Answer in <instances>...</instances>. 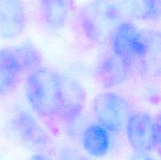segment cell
Here are the masks:
<instances>
[{"label": "cell", "mask_w": 161, "mask_h": 160, "mask_svg": "<svg viewBox=\"0 0 161 160\" xmlns=\"http://www.w3.org/2000/svg\"><path fill=\"white\" fill-rule=\"evenodd\" d=\"M26 11L22 0H0V36L18 37L26 26Z\"/></svg>", "instance_id": "30bf717a"}, {"label": "cell", "mask_w": 161, "mask_h": 160, "mask_svg": "<svg viewBox=\"0 0 161 160\" xmlns=\"http://www.w3.org/2000/svg\"><path fill=\"white\" fill-rule=\"evenodd\" d=\"M110 41L112 53L125 61L135 71L142 48L141 30L132 22L123 20Z\"/></svg>", "instance_id": "8992f818"}, {"label": "cell", "mask_w": 161, "mask_h": 160, "mask_svg": "<svg viewBox=\"0 0 161 160\" xmlns=\"http://www.w3.org/2000/svg\"><path fill=\"white\" fill-rule=\"evenodd\" d=\"M133 72L130 65L111 52L104 54L99 59L94 75L102 87L113 89L127 82Z\"/></svg>", "instance_id": "52a82bcc"}, {"label": "cell", "mask_w": 161, "mask_h": 160, "mask_svg": "<svg viewBox=\"0 0 161 160\" xmlns=\"http://www.w3.org/2000/svg\"><path fill=\"white\" fill-rule=\"evenodd\" d=\"M92 110L97 124L108 133H114L124 130L132 113L128 100L120 94L112 91L97 94L93 101Z\"/></svg>", "instance_id": "3957f363"}, {"label": "cell", "mask_w": 161, "mask_h": 160, "mask_svg": "<svg viewBox=\"0 0 161 160\" xmlns=\"http://www.w3.org/2000/svg\"><path fill=\"white\" fill-rule=\"evenodd\" d=\"M22 74H28L42 65V53L31 42L10 47Z\"/></svg>", "instance_id": "5bb4252c"}, {"label": "cell", "mask_w": 161, "mask_h": 160, "mask_svg": "<svg viewBox=\"0 0 161 160\" xmlns=\"http://www.w3.org/2000/svg\"><path fill=\"white\" fill-rule=\"evenodd\" d=\"M10 126L17 137L30 147L45 148L50 144V136L37 119L29 111L20 110L13 117Z\"/></svg>", "instance_id": "ba28073f"}, {"label": "cell", "mask_w": 161, "mask_h": 160, "mask_svg": "<svg viewBox=\"0 0 161 160\" xmlns=\"http://www.w3.org/2000/svg\"><path fill=\"white\" fill-rule=\"evenodd\" d=\"M127 140L132 148L138 153L149 154L160 148V118L153 119L144 111L130 114L125 129Z\"/></svg>", "instance_id": "277c9868"}, {"label": "cell", "mask_w": 161, "mask_h": 160, "mask_svg": "<svg viewBox=\"0 0 161 160\" xmlns=\"http://www.w3.org/2000/svg\"><path fill=\"white\" fill-rule=\"evenodd\" d=\"M61 94V74L40 66L27 74L25 95L33 111L46 120L57 118Z\"/></svg>", "instance_id": "7a4b0ae2"}, {"label": "cell", "mask_w": 161, "mask_h": 160, "mask_svg": "<svg viewBox=\"0 0 161 160\" xmlns=\"http://www.w3.org/2000/svg\"><path fill=\"white\" fill-rule=\"evenodd\" d=\"M71 0H39V16L47 29L58 30L69 20Z\"/></svg>", "instance_id": "8fae6325"}, {"label": "cell", "mask_w": 161, "mask_h": 160, "mask_svg": "<svg viewBox=\"0 0 161 160\" xmlns=\"http://www.w3.org/2000/svg\"><path fill=\"white\" fill-rule=\"evenodd\" d=\"M22 75L10 47L0 49V96L6 97L13 93Z\"/></svg>", "instance_id": "7c38bea8"}, {"label": "cell", "mask_w": 161, "mask_h": 160, "mask_svg": "<svg viewBox=\"0 0 161 160\" xmlns=\"http://www.w3.org/2000/svg\"><path fill=\"white\" fill-rule=\"evenodd\" d=\"M128 15L135 20L156 22L160 19V0H124Z\"/></svg>", "instance_id": "9a60e30c"}, {"label": "cell", "mask_w": 161, "mask_h": 160, "mask_svg": "<svg viewBox=\"0 0 161 160\" xmlns=\"http://www.w3.org/2000/svg\"><path fill=\"white\" fill-rule=\"evenodd\" d=\"M28 160H48V158L40 153H36L31 155Z\"/></svg>", "instance_id": "ac0fdd59"}, {"label": "cell", "mask_w": 161, "mask_h": 160, "mask_svg": "<svg viewBox=\"0 0 161 160\" xmlns=\"http://www.w3.org/2000/svg\"><path fill=\"white\" fill-rule=\"evenodd\" d=\"M142 48L136 68L151 78L160 75L161 39L160 31L155 29L141 30Z\"/></svg>", "instance_id": "9c48e42d"}, {"label": "cell", "mask_w": 161, "mask_h": 160, "mask_svg": "<svg viewBox=\"0 0 161 160\" xmlns=\"http://www.w3.org/2000/svg\"><path fill=\"white\" fill-rule=\"evenodd\" d=\"M123 17V9L116 0H92L79 11L76 30L87 43L103 45L111 40Z\"/></svg>", "instance_id": "6da1fadb"}, {"label": "cell", "mask_w": 161, "mask_h": 160, "mask_svg": "<svg viewBox=\"0 0 161 160\" xmlns=\"http://www.w3.org/2000/svg\"><path fill=\"white\" fill-rule=\"evenodd\" d=\"M61 160H93L85 155L79 154L70 149H65L61 153Z\"/></svg>", "instance_id": "2e32d148"}, {"label": "cell", "mask_w": 161, "mask_h": 160, "mask_svg": "<svg viewBox=\"0 0 161 160\" xmlns=\"http://www.w3.org/2000/svg\"><path fill=\"white\" fill-rule=\"evenodd\" d=\"M82 144L91 156H105L110 148L109 133L97 123L90 125L83 131Z\"/></svg>", "instance_id": "4fadbf2b"}, {"label": "cell", "mask_w": 161, "mask_h": 160, "mask_svg": "<svg viewBox=\"0 0 161 160\" xmlns=\"http://www.w3.org/2000/svg\"><path fill=\"white\" fill-rule=\"evenodd\" d=\"M128 160H156L153 158L149 154L146 153H138L135 152V155H132Z\"/></svg>", "instance_id": "e0dca14e"}, {"label": "cell", "mask_w": 161, "mask_h": 160, "mask_svg": "<svg viewBox=\"0 0 161 160\" xmlns=\"http://www.w3.org/2000/svg\"><path fill=\"white\" fill-rule=\"evenodd\" d=\"M86 101V93L75 78L61 74V94L57 119L72 124L82 114Z\"/></svg>", "instance_id": "5b68a950"}]
</instances>
